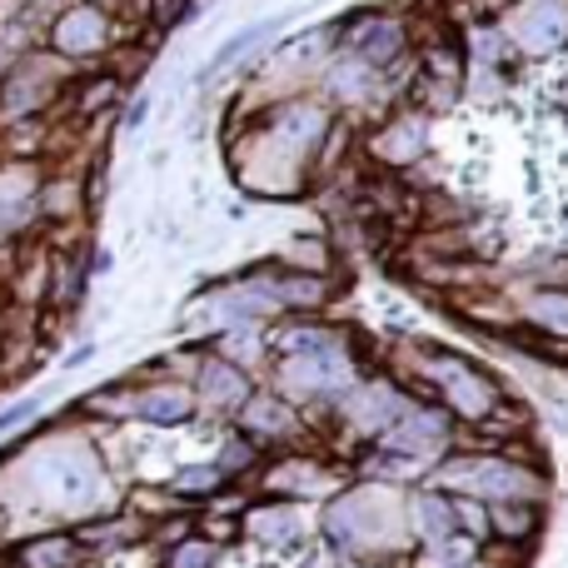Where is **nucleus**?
Segmentation results:
<instances>
[{
	"label": "nucleus",
	"mask_w": 568,
	"mask_h": 568,
	"mask_svg": "<svg viewBox=\"0 0 568 568\" xmlns=\"http://www.w3.org/2000/svg\"><path fill=\"white\" fill-rule=\"evenodd\" d=\"M434 384L444 389V404H449L464 424H479L484 414L499 404V389H494V384L464 359H444L439 369H434Z\"/></svg>",
	"instance_id": "obj_1"
},
{
	"label": "nucleus",
	"mask_w": 568,
	"mask_h": 568,
	"mask_svg": "<svg viewBox=\"0 0 568 568\" xmlns=\"http://www.w3.org/2000/svg\"><path fill=\"white\" fill-rule=\"evenodd\" d=\"M235 419H240V434H245L255 449L290 444L294 434H300V414H294V404L284 399V394H250Z\"/></svg>",
	"instance_id": "obj_2"
},
{
	"label": "nucleus",
	"mask_w": 568,
	"mask_h": 568,
	"mask_svg": "<svg viewBox=\"0 0 568 568\" xmlns=\"http://www.w3.org/2000/svg\"><path fill=\"white\" fill-rule=\"evenodd\" d=\"M240 534H250L255 544H265V549H294V544H304V519L294 504H250L245 519H240Z\"/></svg>",
	"instance_id": "obj_3"
},
{
	"label": "nucleus",
	"mask_w": 568,
	"mask_h": 568,
	"mask_svg": "<svg viewBox=\"0 0 568 568\" xmlns=\"http://www.w3.org/2000/svg\"><path fill=\"white\" fill-rule=\"evenodd\" d=\"M195 394H200V404H205V409L240 414V404H245L255 389H250L245 369H240L235 359H210L205 369H200V379H195Z\"/></svg>",
	"instance_id": "obj_4"
},
{
	"label": "nucleus",
	"mask_w": 568,
	"mask_h": 568,
	"mask_svg": "<svg viewBox=\"0 0 568 568\" xmlns=\"http://www.w3.org/2000/svg\"><path fill=\"white\" fill-rule=\"evenodd\" d=\"M10 564L16 568H85V549L75 544L70 529H50V534H36V539L16 544Z\"/></svg>",
	"instance_id": "obj_5"
},
{
	"label": "nucleus",
	"mask_w": 568,
	"mask_h": 568,
	"mask_svg": "<svg viewBox=\"0 0 568 568\" xmlns=\"http://www.w3.org/2000/svg\"><path fill=\"white\" fill-rule=\"evenodd\" d=\"M190 414H195V394L180 389V384H155V389H140L135 399H130V419L140 424H185Z\"/></svg>",
	"instance_id": "obj_6"
},
{
	"label": "nucleus",
	"mask_w": 568,
	"mask_h": 568,
	"mask_svg": "<svg viewBox=\"0 0 568 568\" xmlns=\"http://www.w3.org/2000/svg\"><path fill=\"white\" fill-rule=\"evenodd\" d=\"M544 529V504H489V539L499 549H529Z\"/></svg>",
	"instance_id": "obj_7"
},
{
	"label": "nucleus",
	"mask_w": 568,
	"mask_h": 568,
	"mask_svg": "<svg viewBox=\"0 0 568 568\" xmlns=\"http://www.w3.org/2000/svg\"><path fill=\"white\" fill-rule=\"evenodd\" d=\"M409 529L419 544H439L454 534V499L444 489H419L409 499Z\"/></svg>",
	"instance_id": "obj_8"
},
{
	"label": "nucleus",
	"mask_w": 568,
	"mask_h": 568,
	"mask_svg": "<svg viewBox=\"0 0 568 568\" xmlns=\"http://www.w3.org/2000/svg\"><path fill=\"white\" fill-rule=\"evenodd\" d=\"M100 40H105L100 10H70L55 26V45L65 50V55H90V50H100Z\"/></svg>",
	"instance_id": "obj_9"
},
{
	"label": "nucleus",
	"mask_w": 568,
	"mask_h": 568,
	"mask_svg": "<svg viewBox=\"0 0 568 568\" xmlns=\"http://www.w3.org/2000/svg\"><path fill=\"white\" fill-rule=\"evenodd\" d=\"M564 30H568V10L559 0H534V6L519 16V36L529 40V45H554Z\"/></svg>",
	"instance_id": "obj_10"
},
{
	"label": "nucleus",
	"mask_w": 568,
	"mask_h": 568,
	"mask_svg": "<svg viewBox=\"0 0 568 568\" xmlns=\"http://www.w3.org/2000/svg\"><path fill=\"white\" fill-rule=\"evenodd\" d=\"M225 474L215 469V464H190V469L175 474V494L180 499H220V489H225Z\"/></svg>",
	"instance_id": "obj_11"
},
{
	"label": "nucleus",
	"mask_w": 568,
	"mask_h": 568,
	"mask_svg": "<svg viewBox=\"0 0 568 568\" xmlns=\"http://www.w3.org/2000/svg\"><path fill=\"white\" fill-rule=\"evenodd\" d=\"M210 464H215V469L225 474V479H240V474H250V469L260 464V449L245 439V434H230V439L220 444V454H215Z\"/></svg>",
	"instance_id": "obj_12"
},
{
	"label": "nucleus",
	"mask_w": 568,
	"mask_h": 568,
	"mask_svg": "<svg viewBox=\"0 0 568 568\" xmlns=\"http://www.w3.org/2000/svg\"><path fill=\"white\" fill-rule=\"evenodd\" d=\"M220 564V544L215 539H180L170 544L165 568H215Z\"/></svg>",
	"instance_id": "obj_13"
},
{
	"label": "nucleus",
	"mask_w": 568,
	"mask_h": 568,
	"mask_svg": "<svg viewBox=\"0 0 568 568\" xmlns=\"http://www.w3.org/2000/svg\"><path fill=\"white\" fill-rule=\"evenodd\" d=\"M534 320L549 334H568V290H544L534 300Z\"/></svg>",
	"instance_id": "obj_14"
},
{
	"label": "nucleus",
	"mask_w": 568,
	"mask_h": 568,
	"mask_svg": "<svg viewBox=\"0 0 568 568\" xmlns=\"http://www.w3.org/2000/svg\"><path fill=\"white\" fill-rule=\"evenodd\" d=\"M275 26H280V20H265V26H250V30H240V36H230L225 45L215 50V60H210V70H225V65H235V60L245 55V50L255 45V40H265Z\"/></svg>",
	"instance_id": "obj_15"
},
{
	"label": "nucleus",
	"mask_w": 568,
	"mask_h": 568,
	"mask_svg": "<svg viewBox=\"0 0 568 568\" xmlns=\"http://www.w3.org/2000/svg\"><path fill=\"white\" fill-rule=\"evenodd\" d=\"M399 50V26H374L369 40H364V55L369 60H389Z\"/></svg>",
	"instance_id": "obj_16"
},
{
	"label": "nucleus",
	"mask_w": 568,
	"mask_h": 568,
	"mask_svg": "<svg viewBox=\"0 0 568 568\" xmlns=\"http://www.w3.org/2000/svg\"><path fill=\"white\" fill-rule=\"evenodd\" d=\"M26 419H36V399H20V404H10V409H0V434L20 429Z\"/></svg>",
	"instance_id": "obj_17"
},
{
	"label": "nucleus",
	"mask_w": 568,
	"mask_h": 568,
	"mask_svg": "<svg viewBox=\"0 0 568 568\" xmlns=\"http://www.w3.org/2000/svg\"><path fill=\"white\" fill-rule=\"evenodd\" d=\"M344 568H389L384 559H344Z\"/></svg>",
	"instance_id": "obj_18"
},
{
	"label": "nucleus",
	"mask_w": 568,
	"mask_h": 568,
	"mask_svg": "<svg viewBox=\"0 0 568 568\" xmlns=\"http://www.w3.org/2000/svg\"><path fill=\"white\" fill-rule=\"evenodd\" d=\"M0 568H16V564H10V559H0Z\"/></svg>",
	"instance_id": "obj_19"
}]
</instances>
